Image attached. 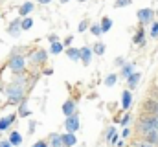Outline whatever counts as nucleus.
Masks as SVG:
<instances>
[{
	"instance_id": "obj_1",
	"label": "nucleus",
	"mask_w": 158,
	"mask_h": 147,
	"mask_svg": "<svg viewBox=\"0 0 158 147\" xmlns=\"http://www.w3.org/2000/svg\"><path fill=\"white\" fill-rule=\"evenodd\" d=\"M4 94L7 96V103L6 105H20L26 98V86L22 85H17V83H11L4 88Z\"/></svg>"
},
{
	"instance_id": "obj_2",
	"label": "nucleus",
	"mask_w": 158,
	"mask_h": 147,
	"mask_svg": "<svg viewBox=\"0 0 158 147\" xmlns=\"http://www.w3.org/2000/svg\"><path fill=\"white\" fill-rule=\"evenodd\" d=\"M7 68L13 72V75H22L26 74V57L19 53V50H13L9 59H7Z\"/></svg>"
},
{
	"instance_id": "obj_3",
	"label": "nucleus",
	"mask_w": 158,
	"mask_h": 147,
	"mask_svg": "<svg viewBox=\"0 0 158 147\" xmlns=\"http://www.w3.org/2000/svg\"><path fill=\"white\" fill-rule=\"evenodd\" d=\"M46 59H48V52H46V50H42V48H37L35 52H31V53H30V61H31L33 65H37V66L44 65V63H46Z\"/></svg>"
},
{
	"instance_id": "obj_4",
	"label": "nucleus",
	"mask_w": 158,
	"mask_h": 147,
	"mask_svg": "<svg viewBox=\"0 0 158 147\" xmlns=\"http://www.w3.org/2000/svg\"><path fill=\"white\" fill-rule=\"evenodd\" d=\"M79 127H81V121H79V116L77 114H74V116H70V118H66L64 120V129H66V132H77Z\"/></svg>"
},
{
	"instance_id": "obj_5",
	"label": "nucleus",
	"mask_w": 158,
	"mask_h": 147,
	"mask_svg": "<svg viewBox=\"0 0 158 147\" xmlns=\"http://www.w3.org/2000/svg\"><path fill=\"white\" fill-rule=\"evenodd\" d=\"M136 15H138V20H140V24H142V26H145V24H151V22H153L155 11H153V9H149V7H145V9H140Z\"/></svg>"
},
{
	"instance_id": "obj_6",
	"label": "nucleus",
	"mask_w": 158,
	"mask_h": 147,
	"mask_svg": "<svg viewBox=\"0 0 158 147\" xmlns=\"http://www.w3.org/2000/svg\"><path fill=\"white\" fill-rule=\"evenodd\" d=\"M138 120L143 121V123H147L151 129L158 131V114H145V112H140V118H138Z\"/></svg>"
},
{
	"instance_id": "obj_7",
	"label": "nucleus",
	"mask_w": 158,
	"mask_h": 147,
	"mask_svg": "<svg viewBox=\"0 0 158 147\" xmlns=\"http://www.w3.org/2000/svg\"><path fill=\"white\" fill-rule=\"evenodd\" d=\"M140 112H145V114H158V101H156V99L147 98V99L142 103Z\"/></svg>"
},
{
	"instance_id": "obj_8",
	"label": "nucleus",
	"mask_w": 158,
	"mask_h": 147,
	"mask_svg": "<svg viewBox=\"0 0 158 147\" xmlns=\"http://www.w3.org/2000/svg\"><path fill=\"white\" fill-rule=\"evenodd\" d=\"M17 118H19V114L17 112H13V114H7V116H4V118H0V132H6L15 121H17Z\"/></svg>"
},
{
	"instance_id": "obj_9",
	"label": "nucleus",
	"mask_w": 158,
	"mask_h": 147,
	"mask_svg": "<svg viewBox=\"0 0 158 147\" xmlns=\"http://www.w3.org/2000/svg\"><path fill=\"white\" fill-rule=\"evenodd\" d=\"M20 32H22V17L15 19V20L7 26V33H9L11 37H19L20 35Z\"/></svg>"
},
{
	"instance_id": "obj_10",
	"label": "nucleus",
	"mask_w": 158,
	"mask_h": 147,
	"mask_svg": "<svg viewBox=\"0 0 158 147\" xmlns=\"http://www.w3.org/2000/svg\"><path fill=\"white\" fill-rule=\"evenodd\" d=\"M76 109H77V105H76V101L74 99H66L64 103H63V114L66 116V118H70V116H74L76 114Z\"/></svg>"
},
{
	"instance_id": "obj_11",
	"label": "nucleus",
	"mask_w": 158,
	"mask_h": 147,
	"mask_svg": "<svg viewBox=\"0 0 158 147\" xmlns=\"http://www.w3.org/2000/svg\"><path fill=\"white\" fill-rule=\"evenodd\" d=\"M131 105H132V92L127 88V90H123V92H121V109L129 110V109H131Z\"/></svg>"
},
{
	"instance_id": "obj_12",
	"label": "nucleus",
	"mask_w": 158,
	"mask_h": 147,
	"mask_svg": "<svg viewBox=\"0 0 158 147\" xmlns=\"http://www.w3.org/2000/svg\"><path fill=\"white\" fill-rule=\"evenodd\" d=\"M92 48L90 46H83L81 48V63L85 65V66H88L90 63H92Z\"/></svg>"
},
{
	"instance_id": "obj_13",
	"label": "nucleus",
	"mask_w": 158,
	"mask_h": 147,
	"mask_svg": "<svg viewBox=\"0 0 158 147\" xmlns=\"http://www.w3.org/2000/svg\"><path fill=\"white\" fill-rule=\"evenodd\" d=\"M33 7H35V4H33L31 0H26V2H24L20 7H19V15H20L22 19H26V17H28V15L33 11Z\"/></svg>"
},
{
	"instance_id": "obj_14",
	"label": "nucleus",
	"mask_w": 158,
	"mask_h": 147,
	"mask_svg": "<svg viewBox=\"0 0 158 147\" xmlns=\"http://www.w3.org/2000/svg\"><path fill=\"white\" fill-rule=\"evenodd\" d=\"M61 138H63V147H72L77 144V138L74 132H63Z\"/></svg>"
},
{
	"instance_id": "obj_15",
	"label": "nucleus",
	"mask_w": 158,
	"mask_h": 147,
	"mask_svg": "<svg viewBox=\"0 0 158 147\" xmlns=\"http://www.w3.org/2000/svg\"><path fill=\"white\" fill-rule=\"evenodd\" d=\"M132 42L138 44V46H143V44H145V30H143V26L138 28V32H136L134 37H132Z\"/></svg>"
},
{
	"instance_id": "obj_16",
	"label": "nucleus",
	"mask_w": 158,
	"mask_h": 147,
	"mask_svg": "<svg viewBox=\"0 0 158 147\" xmlns=\"http://www.w3.org/2000/svg\"><path fill=\"white\" fill-rule=\"evenodd\" d=\"M140 138H142V140H145V142H149V144H153L155 147L158 145V131H149V132L142 134Z\"/></svg>"
},
{
	"instance_id": "obj_17",
	"label": "nucleus",
	"mask_w": 158,
	"mask_h": 147,
	"mask_svg": "<svg viewBox=\"0 0 158 147\" xmlns=\"http://www.w3.org/2000/svg\"><path fill=\"white\" fill-rule=\"evenodd\" d=\"M46 142L50 144V147H63V138H61V134H57V132H52Z\"/></svg>"
},
{
	"instance_id": "obj_18",
	"label": "nucleus",
	"mask_w": 158,
	"mask_h": 147,
	"mask_svg": "<svg viewBox=\"0 0 158 147\" xmlns=\"http://www.w3.org/2000/svg\"><path fill=\"white\" fill-rule=\"evenodd\" d=\"M132 74H134V65H132V63H125V65L121 66V70H119V75H121L123 79H129Z\"/></svg>"
},
{
	"instance_id": "obj_19",
	"label": "nucleus",
	"mask_w": 158,
	"mask_h": 147,
	"mask_svg": "<svg viewBox=\"0 0 158 147\" xmlns=\"http://www.w3.org/2000/svg\"><path fill=\"white\" fill-rule=\"evenodd\" d=\"M140 79H142V74L140 72H134L129 79H127V88L129 90H132V88H136L138 86V83H140Z\"/></svg>"
},
{
	"instance_id": "obj_20",
	"label": "nucleus",
	"mask_w": 158,
	"mask_h": 147,
	"mask_svg": "<svg viewBox=\"0 0 158 147\" xmlns=\"http://www.w3.org/2000/svg\"><path fill=\"white\" fill-rule=\"evenodd\" d=\"M9 144L13 147H20L22 145V136H20V132L19 131H13V132H9Z\"/></svg>"
},
{
	"instance_id": "obj_21",
	"label": "nucleus",
	"mask_w": 158,
	"mask_h": 147,
	"mask_svg": "<svg viewBox=\"0 0 158 147\" xmlns=\"http://www.w3.org/2000/svg\"><path fill=\"white\" fill-rule=\"evenodd\" d=\"M66 55L72 61H81V48H66Z\"/></svg>"
},
{
	"instance_id": "obj_22",
	"label": "nucleus",
	"mask_w": 158,
	"mask_h": 147,
	"mask_svg": "<svg viewBox=\"0 0 158 147\" xmlns=\"http://www.w3.org/2000/svg\"><path fill=\"white\" fill-rule=\"evenodd\" d=\"M99 26H101V32H103V33H107V32H110V28H112V20H110L109 17H103Z\"/></svg>"
},
{
	"instance_id": "obj_23",
	"label": "nucleus",
	"mask_w": 158,
	"mask_h": 147,
	"mask_svg": "<svg viewBox=\"0 0 158 147\" xmlns=\"http://www.w3.org/2000/svg\"><path fill=\"white\" fill-rule=\"evenodd\" d=\"M19 116H22V118H28L30 114H31V110L28 109V103L26 101H22L20 105H19V112H17Z\"/></svg>"
},
{
	"instance_id": "obj_24",
	"label": "nucleus",
	"mask_w": 158,
	"mask_h": 147,
	"mask_svg": "<svg viewBox=\"0 0 158 147\" xmlns=\"http://www.w3.org/2000/svg\"><path fill=\"white\" fill-rule=\"evenodd\" d=\"M105 50H107L105 42H96V44L92 46V52H94L96 55H103V53H105Z\"/></svg>"
},
{
	"instance_id": "obj_25",
	"label": "nucleus",
	"mask_w": 158,
	"mask_h": 147,
	"mask_svg": "<svg viewBox=\"0 0 158 147\" xmlns=\"http://www.w3.org/2000/svg\"><path fill=\"white\" fill-rule=\"evenodd\" d=\"M50 52L52 53H61V52H64V44L63 42H52V46H50Z\"/></svg>"
},
{
	"instance_id": "obj_26",
	"label": "nucleus",
	"mask_w": 158,
	"mask_h": 147,
	"mask_svg": "<svg viewBox=\"0 0 158 147\" xmlns=\"http://www.w3.org/2000/svg\"><path fill=\"white\" fill-rule=\"evenodd\" d=\"M116 81H118V75H116V74H109V75L105 77V85H107V86H114Z\"/></svg>"
},
{
	"instance_id": "obj_27",
	"label": "nucleus",
	"mask_w": 158,
	"mask_h": 147,
	"mask_svg": "<svg viewBox=\"0 0 158 147\" xmlns=\"http://www.w3.org/2000/svg\"><path fill=\"white\" fill-rule=\"evenodd\" d=\"M114 134H116V127H114V125H110V127H109V129L105 131V140H107V142L110 144V140L114 138Z\"/></svg>"
},
{
	"instance_id": "obj_28",
	"label": "nucleus",
	"mask_w": 158,
	"mask_h": 147,
	"mask_svg": "<svg viewBox=\"0 0 158 147\" xmlns=\"http://www.w3.org/2000/svg\"><path fill=\"white\" fill-rule=\"evenodd\" d=\"M31 26H33V19H30V17L22 19V32H28V30H31Z\"/></svg>"
},
{
	"instance_id": "obj_29",
	"label": "nucleus",
	"mask_w": 158,
	"mask_h": 147,
	"mask_svg": "<svg viewBox=\"0 0 158 147\" xmlns=\"http://www.w3.org/2000/svg\"><path fill=\"white\" fill-rule=\"evenodd\" d=\"M132 147H155V145L145 142V140H142V138H138V140H132Z\"/></svg>"
},
{
	"instance_id": "obj_30",
	"label": "nucleus",
	"mask_w": 158,
	"mask_h": 147,
	"mask_svg": "<svg viewBox=\"0 0 158 147\" xmlns=\"http://www.w3.org/2000/svg\"><path fill=\"white\" fill-rule=\"evenodd\" d=\"M90 33L96 35V37H99L103 33V32H101V26H99V24H92V26H90Z\"/></svg>"
},
{
	"instance_id": "obj_31",
	"label": "nucleus",
	"mask_w": 158,
	"mask_h": 147,
	"mask_svg": "<svg viewBox=\"0 0 158 147\" xmlns=\"http://www.w3.org/2000/svg\"><path fill=\"white\" fill-rule=\"evenodd\" d=\"M149 35L153 37V39H158V22H153V26L149 30Z\"/></svg>"
},
{
	"instance_id": "obj_32",
	"label": "nucleus",
	"mask_w": 158,
	"mask_h": 147,
	"mask_svg": "<svg viewBox=\"0 0 158 147\" xmlns=\"http://www.w3.org/2000/svg\"><path fill=\"white\" fill-rule=\"evenodd\" d=\"M132 0H116L114 2V7H125V6H131Z\"/></svg>"
},
{
	"instance_id": "obj_33",
	"label": "nucleus",
	"mask_w": 158,
	"mask_h": 147,
	"mask_svg": "<svg viewBox=\"0 0 158 147\" xmlns=\"http://www.w3.org/2000/svg\"><path fill=\"white\" fill-rule=\"evenodd\" d=\"M149 98H151V99H156V101H158V86L149 88Z\"/></svg>"
},
{
	"instance_id": "obj_34",
	"label": "nucleus",
	"mask_w": 158,
	"mask_h": 147,
	"mask_svg": "<svg viewBox=\"0 0 158 147\" xmlns=\"http://www.w3.org/2000/svg\"><path fill=\"white\" fill-rule=\"evenodd\" d=\"M88 26H90V24H88V20H81V22H79V33H85Z\"/></svg>"
},
{
	"instance_id": "obj_35",
	"label": "nucleus",
	"mask_w": 158,
	"mask_h": 147,
	"mask_svg": "<svg viewBox=\"0 0 158 147\" xmlns=\"http://www.w3.org/2000/svg\"><path fill=\"white\" fill-rule=\"evenodd\" d=\"M131 118H132L131 114H125V116H123V118L119 120V123H121L123 127H127V125H129V121H131Z\"/></svg>"
},
{
	"instance_id": "obj_36",
	"label": "nucleus",
	"mask_w": 158,
	"mask_h": 147,
	"mask_svg": "<svg viewBox=\"0 0 158 147\" xmlns=\"http://www.w3.org/2000/svg\"><path fill=\"white\" fill-rule=\"evenodd\" d=\"M31 147H50V144H48L46 140H37V142H35Z\"/></svg>"
},
{
	"instance_id": "obj_37",
	"label": "nucleus",
	"mask_w": 158,
	"mask_h": 147,
	"mask_svg": "<svg viewBox=\"0 0 158 147\" xmlns=\"http://www.w3.org/2000/svg\"><path fill=\"white\" fill-rule=\"evenodd\" d=\"M35 127H37V123H35L33 120H30V132H28V134H33V132H35Z\"/></svg>"
},
{
	"instance_id": "obj_38",
	"label": "nucleus",
	"mask_w": 158,
	"mask_h": 147,
	"mask_svg": "<svg viewBox=\"0 0 158 147\" xmlns=\"http://www.w3.org/2000/svg\"><path fill=\"white\" fill-rule=\"evenodd\" d=\"M129 136H131V129H129V127H125V129H123V132H121V138L125 140V138H129Z\"/></svg>"
},
{
	"instance_id": "obj_39",
	"label": "nucleus",
	"mask_w": 158,
	"mask_h": 147,
	"mask_svg": "<svg viewBox=\"0 0 158 147\" xmlns=\"http://www.w3.org/2000/svg\"><path fill=\"white\" fill-rule=\"evenodd\" d=\"M0 147H13L9 144V140H0Z\"/></svg>"
},
{
	"instance_id": "obj_40",
	"label": "nucleus",
	"mask_w": 158,
	"mask_h": 147,
	"mask_svg": "<svg viewBox=\"0 0 158 147\" xmlns=\"http://www.w3.org/2000/svg\"><path fill=\"white\" fill-rule=\"evenodd\" d=\"M72 40H74V37H72V35H68L66 39H64V42H63V44H64V46H70V42H72Z\"/></svg>"
},
{
	"instance_id": "obj_41",
	"label": "nucleus",
	"mask_w": 158,
	"mask_h": 147,
	"mask_svg": "<svg viewBox=\"0 0 158 147\" xmlns=\"http://www.w3.org/2000/svg\"><path fill=\"white\" fill-rule=\"evenodd\" d=\"M48 40H50V42H57L59 39H57V35H55V33H52V35L48 37Z\"/></svg>"
},
{
	"instance_id": "obj_42",
	"label": "nucleus",
	"mask_w": 158,
	"mask_h": 147,
	"mask_svg": "<svg viewBox=\"0 0 158 147\" xmlns=\"http://www.w3.org/2000/svg\"><path fill=\"white\" fill-rule=\"evenodd\" d=\"M116 65H118V66H123V65H125V59H123V57H118V59H116Z\"/></svg>"
},
{
	"instance_id": "obj_43",
	"label": "nucleus",
	"mask_w": 158,
	"mask_h": 147,
	"mask_svg": "<svg viewBox=\"0 0 158 147\" xmlns=\"http://www.w3.org/2000/svg\"><path fill=\"white\" fill-rule=\"evenodd\" d=\"M37 2H39V4H42V6H46V4H50L52 0H37Z\"/></svg>"
},
{
	"instance_id": "obj_44",
	"label": "nucleus",
	"mask_w": 158,
	"mask_h": 147,
	"mask_svg": "<svg viewBox=\"0 0 158 147\" xmlns=\"http://www.w3.org/2000/svg\"><path fill=\"white\" fill-rule=\"evenodd\" d=\"M116 145H118V147H125V142H123V140H118V144H116Z\"/></svg>"
},
{
	"instance_id": "obj_45",
	"label": "nucleus",
	"mask_w": 158,
	"mask_h": 147,
	"mask_svg": "<svg viewBox=\"0 0 158 147\" xmlns=\"http://www.w3.org/2000/svg\"><path fill=\"white\" fill-rule=\"evenodd\" d=\"M59 2H61V4H66V2H70V0H59Z\"/></svg>"
},
{
	"instance_id": "obj_46",
	"label": "nucleus",
	"mask_w": 158,
	"mask_h": 147,
	"mask_svg": "<svg viewBox=\"0 0 158 147\" xmlns=\"http://www.w3.org/2000/svg\"><path fill=\"white\" fill-rule=\"evenodd\" d=\"M155 86H158V77H156V81H155Z\"/></svg>"
},
{
	"instance_id": "obj_47",
	"label": "nucleus",
	"mask_w": 158,
	"mask_h": 147,
	"mask_svg": "<svg viewBox=\"0 0 158 147\" xmlns=\"http://www.w3.org/2000/svg\"><path fill=\"white\" fill-rule=\"evenodd\" d=\"M77 2H86V0H77Z\"/></svg>"
}]
</instances>
